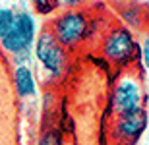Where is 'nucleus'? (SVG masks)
<instances>
[{
  "instance_id": "obj_1",
  "label": "nucleus",
  "mask_w": 149,
  "mask_h": 145,
  "mask_svg": "<svg viewBox=\"0 0 149 145\" xmlns=\"http://www.w3.org/2000/svg\"><path fill=\"white\" fill-rule=\"evenodd\" d=\"M37 35V17L29 10H19L16 12V17H14L8 33L0 43V49L16 62H27V58L33 54Z\"/></svg>"
},
{
  "instance_id": "obj_2",
  "label": "nucleus",
  "mask_w": 149,
  "mask_h": 145,
  "mask_svg": "<svg viewBox=\"0 0 149 145\" xmlns=\"http://www.w3.org/2000/svg\"><path fill=\"white\" fill-rule=\"evenodd\" d=\"M101 54L116 68H132L139 62V41L126 25L109 27L101 41Z\"/></svg>"
},
{
  "instance_id": "obj_3",
  "label": "nucleus",
  "mask_w": 149,
  "mask_h": 145,
  "mask_svg": "<svg viewBox=\"0 0 149 145\" xmlns=\"http://www.w3.org/2000/svg\"><path fill=\"white\" fill-rule=\"evenodd\" d=\"M49 29L66 49H74L89 41L91 17L83 8H68L50 19Z\"/></svg>"
},
{
  "instance_id": "obj_4",
  "label": "nucleus",
  "mask_w": 149,
  "mask_h": 145,
  "mask_svg": "<svg viewBox=\"0 0 149 145\" xmlns=\"http://www.w3.org/2000/svg\"><path fill=\"white\" fill-rule=\"evenodd\" d=\"M33 58L50 79H58L64 76L68 68V49L56 39L49 27L39 31L33 46Z\"/></svg>"
},
{
  "instance_id": "obj_5",
  "label": "nucleus",
  "mask_w": 149,
  "mask_h": 145,
  "mask_svg": "<svg viewBox=\"0 0 149 145\" xmlns=\"http://www.w3.org/2000/svg\"><path fill=\"white\" fill-rule=\"evenodd\" d=\"M112 110L118 114H126V112L143 108V85L141 79L134 74H124L118 81H116L114 89H112Z\"/></svg>"
},
{
  "instance_id": "obj_6",
  "label": "nucleus",
  "mask_w": 149,
  "mask_h": 145,
  "mask_svg": "<svg viewBox=\"0 0 149 145\" xmlns=\"http://www.w3.org/2000/svg\"><path fill=\"white\" fill-rule=\"evenodd\" d=\"M145 128H147V112L145 108H138V110L116 116L114 134L118 135V139L126 143H136L143 135Z\"/></svg>"
},
{
  "instance_id": "obj_7",
  "label": "nucleus",
  "mask_w": 149,
  "mask_h": 145,
  "mask_svg": "<svg viewBox=\"0 0 149 145\" xmlns=\"http://www.w3.org/2000/svg\"><path fill=\"white\" fill-rule=\"evenodd\" d=\"M12 79H14V89L19 99L27 101L37 97V78H35V70L29 66L27 62H16L14 72H12Z\"/></svg>"
},
{
  "instance_id": "obj_8",
  "label": "nucleus",
  "mask_w": 149,
  "mask_h": 145,
  "mask_svg": "<svg viewBox=\"0 0 149 145\" xmlns=\"http://www.w3.org/2000/svg\"><path fill=\"white\" fill-rule=\"evenodd\" d=\"M122 17V25H126L130 29H136V27H141L143 22H147V17H145V10L143 6H124V10L120 14Z\"/></svg>"
},
{
  "instance_id": "obj_9",
  "label": "nucleus",
  "mask_w": 149,
  "mask_h": 145,
  "mask_svg": "<svg viewBox=\"0 0 149 145\" xmlns=\"http://www.w3.org/2000/svg\"><path fill=\"white\" fill-rule=\"evenodd\" d=\"M31 8L39 16H56L60 10V0H31Z\"/></svg>"
},
{
  "instance_id": "obj_10",
  "label": "nucleus",
  "mask_w": 149,
  "mask_h": 145,
  "mask_svg": "<svg viewBox=\"0 0 149 145\" xmlns=\"http://www.w3.org/2000/svg\"><path fill=\"white\" fill-rule=\"evenodd\" d=\"M14 17H16V10H12L8 6H0V43L6 37L12 22H14Z\"/></svg>"
},
{
  "instance_id": "obj_11",
  "label": "nucleus",
  "mask_w": 149,
  "mask_h": 145,
  "mask_svg": "<svg viewBox=\"0 0 149 145\" xmlns=\"http://www.w3.org/2000/svg\"><path fill=\"white\" fill-rule=\"evenodd\" d=\"M139 62H141V66L149 72V31L139 41Z\"/></svg>"
},
{
  "instance_id": "obj_12",
  "label": "nucleus",
  "mask_w": 149,
  "mask_h": 145,
  "mask_svg": "<svg viewBox=\"0 0 149 145\" xmlns=\"http://www.w3.org/2000/svg\"><path fill=\"white\" fill-rule=\"evenodd\" d=\"M85 2L87 0H60V6L64 10H68V8H81Z\"/></svg>"
},
{
  "instance_id": "obj_13",
  "label": "nucleus",
  "mask_w": 149,
  "mask_h": 145,
  "mask_svg": "<svg viewBox=\"0 0 149 145\" xmlns=\"http://www.w3.org/2000/svg\"><path fill=\"white\" fill-rule=\"evenodd\" d=\"M39 145H58V135L56 134H45L43 135V139L39 141Z\"/></svg>"
},
{
  "instance_id": "obj_14",
  "label": "nucleus",
  "mask_w": 149,
  "mask_h": 145,
  "mask_svg": "<svg viewBox=\"0 0 149 145\" xmlns=\"http://www.w3.org/2000/svg\"><path fill=\"white\" fill-rule=\"evenodd\" d=\"M143 10H145V17H147V22H149V0H147V4L143 6Z\"/></svg>"
}]
</instances>
